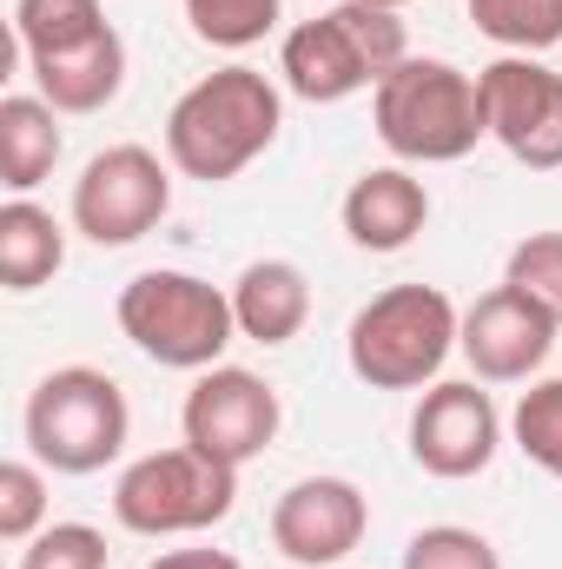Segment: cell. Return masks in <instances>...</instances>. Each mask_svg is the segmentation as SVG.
Listing matches in <instances>:
<instances>
[{
  "label": "cell",
  "instance_id": "obj_1",
  "mask_svg": "<svg viewBox=\"0 0 562 569\" xmlns=\"http://www.w3.org/2000/svg\"><path fill=\"white\" fill-rule=\"evenodd\" d=\"M284 127L279 87L259 67H219L205 80H192L172 113H165V159L199 179V186H225L239 179Z\"/></svg>",
  "mask_w": 562,
  "mask_h": 569
},
{
  "label": "cell",
  "instance_id": "obj_2",
  "mask_svg": "<svg viewBox=\"0 0 562 569\" xmlns=\"http://www.w3.org/2000/svg\"><path fill=\"white\" fill-rule=\"evenodd\" d=\"M371 127L404 166H456L476 152V140H490L476 73L423 53L398 60L371 87Z\"/></svg>",
  "mask_w": 562,
  "mask_h": 569
},
{
  "label": "cell",
  "instance_id": "obj_3",
  "mask_svg": "<svg viewBox=\"0 0 562 569\" xmlns=\"http://www.w3.org/2000/svg\"><path fill=\"white\" fill-rule=\"evenodd\" d=\"M398 60H411L404 20L391 7H364V0H338L331 13L291 27L279 47L284 87L311 107H338V100L378 87Z\"/></svg>",
  "mask_w": 562,
  "mask_h": 569
},
{
  "label": "cell",
  "instance_id": "obj_4",
  "mask_svg": "<svg viewBox=\"0 0 562 569\" xmlns=\"http://www.w3.org/2000/svg\"><path fill=\"white\" fill-rule=\"evenodd\" d=\"M456 331L463 318L436 284H391L351 318L344 358L371 391H423L456 351Z\"/></svg>",
  "mask_w": 562,
  "mask_h": 569
},
{
  "label": "cell",
  "instance_id": "obj_5",
  "mask_svg": "<svg viewBox=\"0 0 562 569\" xmlns=\"http://www.w3.org/2000/svg\"><path fill=\"white\" fill-rule=\"evenodd\" d=\"M120 331L165 371H212L225 345L239 338L232 291H219L199 272H140L120 284Z\"/></svg>",
  "mask_w": 562,
  "mask_h": 569
},
{
  "label": "cell",
  "instance_id": "obj_6",
  "mask_svg": "<svg viewBox=\"0 0 562 569\" xmlns=\"http://www.w3.org/2000/svg\"><path fill=\"white\" fill-rule=\"evenodd\" d=\"M27 450L33 463L60 470V477H93L107 470L120 450H127V430H133V411H127V391L93 371V365H60L33 385L27 398Z\"/></svg>",
  "mask_w": 562,
  "mask_h": 569
},
{
  "label": "cell",
  "instance_id": "obj_7",
  "mask_svg": "<svg viewBox=\"0 0 562 569\" xmlns=\"http://www.w3.org/2000/svg\"><path fill=\"white\" fill-rule=\"evenodd\" d=\"M239 503V470L205 457L199 443H172V450H152L140 463L120 470L113 483V517L120 530L133 537H192V530H212L225 523Z\"/></svg>",
  "mask_w": 562,
  "mask_h": 569
},
{
  "label": "cell",
  "instance_id": "obj_8",
  "mask_svg": "<svg viewBox=\"0 0 562 569\" xmlns=\"http://www.w3.org/2000/svg\"><path fill=\"white\" fill-rule=\"evenodd\" d=\"M172 212V172L145 146H107L73 179V232L93 246H133Z\"/></svg>",
  "mask_w": 562,
  "mask_h": 569
},
{
  "label": "cell",
  "instance_id": "obj_9",
  "mask_svg": "<svg viewBox=\"0 0 562 569\" xmlns=\"http://www.w3.org/2000/svg\"><path fill=\"white\" fill-rule=\"evenodd\" d=\"M483 93V127L516 166L556 172L562 166V73L536 53H503L476 73Z\"/></svg>",
  "mask_w": 562,
  "mask_h": 569
},
{
  "label": "cell",
  "instance_id": "obj_10",
  "mask_svg": "<svg viewBox=\"0 0 562 569\" xmlns=\"http://www.w3.org/2000/svg\"><path fill=\"white\" fill-rule=\"evenodd\" d=\"M279 418H284L279 391L259 371H245V365L199 371V385L185 391V411H179L185 443H199L205 457H219L232 470H245L252 457H265V443L279 437Z\"/></svg>",
  "mask_w": 562,
  "mask_h": 569
},
{
  "label": "cell",
  "instance_id": "obj_11",
  "mask_svg": "<svg viewBox=\"0 0 562 569\" xmlns=\"http://www.w3.org/2000/svg\"><path fill=\"white\" fill-rule=\"evenodd\" d=\"M556 331H562V325L536 305V298H530V291L496 284V291H483V298L463 311L456 351L470 358L476 385H530V378L550 365Z\"/></svg>",
  "mask_w": 562,
  "mask_h": 569
},
{
  "label": "cell",
  "instance_id": "obj_12",
  "mask_svg": "<svg viewBox=\"0 0 562 569\" xmlns=\"http://www.w3.org/2000/svg\"><path fill=\"white\" fill-rule=\"evenodd\" d=\"M364 530H371V503L351 477H304L272 503V543L298 569H344Z\"/></svg>",
  "mask_w": 562,
  "mask_h": 569
},
{
  "label": "cell",
  "instance_id": "obj_13",
  "mask_svg": "<svg viewBox=\"0 0 562 569\" xmlns=\"http://www.w3.org/2000/svg\"><path fill=\"white\" fill-rule=\"evenodd\" d=\"M496 443H503V418H496L490 391H476V378L470 385H430L411 411V457L443 483L483 477Z\"/></svg>",
  "mask_w": 562,
  "mask_h": 569
},
{
  "label": "cell",
  "instance_id": "obj_14",
  "mask_svg": "<svg viewBox=\"0 0 562 569\" xmlns=\"http://www.w3.org/2000/svg\"><path fill=\"white\" fill-rule=\"evenodd\" d=\"M338 219L358 252H404L430 226V192L411 166H371L364 179H351Z\"/></svg>",
  "mask_w": 562,
  "mask_h": 569
},
{
  "label": "cell",
  "instance_id": "obj_15",
  "mask_svg": "<svg viewBox=\"0 0 562 569\" xmlns=\"http://www.w3.org/2000/svg\"><path fill=\"white\" fill-rule=\"evenodd\" d=\"M232 318L252 345H291L311 318V279L291 259H252L232 284Z\"/></svg>",
  "mask_w": 562,
  "mask_h": 569
},
{
  "label": "cell",
  "instance_id": "obj_16",
  "mask_svg": "<svg viewBox=\"0 0 562 569\" xmlns=\"http://www.w3.org/2000/svg\"><path fill=\"white\" fill-rule=\"evenodd\" d=\"M27 73H33V87H40V100H47L53 113H100V107H113L120 87H127V40H120V27H113V33H100V40L80 47V53L33 60Z\"/></svg>",
  "mask_w": 562,
  "mask_h": 569
},
{
  "label": "cell",
  "instance_id": "obj_17",
  "mask_svg": "<svg viewBox=\"0 0 562 569\" xmlns=\"http://www.w3.org/2000/svg\"><path fill=\"white\" fill-rule=\"evenodd\" d=\"M60 113L40 93H7L0 100V186L27 199L53 166H60Z\"/></svg>",
  "mask_w": 562,
  "mask_h": 569
},
{
  "label": "cell",
  "instance_id": "obj_18",
  "mask_svg": "<svg viewBox=\"0 0 562 569\" xmlns=\"http://www.w3.org/2000/svg\"><path fill=\"white\" fill-rule=\"evenodd\" d=\"M60 266H67V226L33 199H7L0 206V284L40 291Z\"/></svg>",
  "mask_w": 562,
  "mask_h": 569
},
{
  "label": "cell",
  "instance_id": "obj_19",
  "mask_svg": "<svg viewBox=\"0 0 562 569\" xmlns=\"http://www.w3.org/2000/svg\"><path fill=\"white\" fill-rule=\"evenodd\" d=\"M100 33H113L107 7L100 0H13V40L33 60H60V53H80L93 47Z\"/></svg>",
  "mask_w": 562,
  "mask_h": 569
},
{
  "label": "cell",
  "instance_id": "obj_20",
  "mask_svg": "<svg viewBox=\"0 0 562 569\" xmlns=\"http://www.w3.org/2000/svg\"><path fill=\"white\" fill-rule=\"evenodd\" d=\"M470 20L503 53H550V47H562V0H470Z\"/></svg>",
  "mask_w": 562,
  "mask_h": 569
},
{
  "label": "cell",
  "instance_id": "obj_21",
  "mask_svg": "<svg viewBox=\"0 0 562 569\" xmlns=\"http://www.w3.org/2000/svg\"><path fill=\"white\" fill-rule=\"evenodd\" d=\"M510 437H516V450H523L536 470L562 477V378H536V385L516 398Z\"/></svg>",
  "mask_w": 562,
  "mask_h": 569
},
{
  "label": "cell",
  "instance_id": "obj_22",
  "mask_svg": "<svg viewBox=\"0 0 562 569\" xmlns=\"http://www.w3.org/2000/svg\"><path fill=\"white\" fill-rule=\"evenodd\" d=\"M185 20L205 47L245 53L279 27V0H185Z\"/></svg>",
  "mask_w": 562,
  "mask_h": 569
},
{
  "label": "cell",
  "instance_id": "obj_23",
  "mask_svg": "<svg viewBox=\"0 0 562 569\" xmlns=\"http://www.w3.org/2000/svg\"><path fill=\"white\" fill-rule=\"evenodd\" d=\"M47 530V463H0V537L7 543H33Z\"/></svg>",
  "mask_w": 562,
  "mask_h": 569
},
{
  "label": "cell",
  "instance_id": "obj_24",
  "mask_svg": "<svg viewBox=\"0 0 562 569\" xmlns=\"http://www.w3.org/2000/svg\"><path fill=\"white\" fill-rule=\"evenodd\" d=\"M404 569H503L496 543L463 523H430L404 543Z\"/></svg>",
  "mask_w": 562,
  "mask_h": 569
},
{
  "label": "cell",
  "instance_id": "obj_25",
  "mask_svg": "<svg viewBox=\"0 0 562 569\" xmlns=\"http://www.w3.org/2000/svg\"><path fill=\"white\" fill-rule=\"evenodd\" d=\"M503 284L530 291V298H536V305H543V311L562 325V232H530V239L510 252Z\"/></svg>",
  "mask_w": 562,
  "mask_h": 569
},
{
  "label": "cell",
  "instance_id": "obj_26",
  "mask_svg": "<svg viewBox=\"0 0 562 569\" xmlns=\"http://www.w3.org/2000/svg\"><path fill=\"white\" fill-rule=\"evenodd\" d=\"M20 569H107V537L93 523H47L20 550Z\"/></svg>",
  "mask_w": 562,
  "mask_h": 569
},
{
  "label": "cell",
  "instance_id": "obj_27",
  "mask_svg": "<svg viewBox=\"0 0 562 569\" xmlns=\"http://www.w3.org/2000/svg\"><path fill=\"white\" fill-rule=\"evenodd\" d=\"M145 569H245L232 550H165V557H152Z\"/></svg>",
  "mask_w": 562,
  "mask_h": 569
},
{
  "label": "cell",
  "instance_id": "obj_28",
  "mask_svg": "<svg viewBox=\"0 0 562 569\" xmlns=\"http://www.w3.org/2000/svg\"><path fill=\"white\" fill-rule=\"evenodd\" d=\"M364 7H391V13H398V7H411V0H364Z\"/></svg>",
  "mask_w": 562,
  "mask_h": 569
}]
</instances>
